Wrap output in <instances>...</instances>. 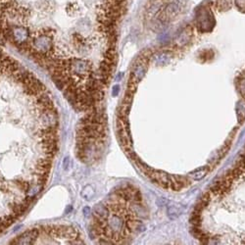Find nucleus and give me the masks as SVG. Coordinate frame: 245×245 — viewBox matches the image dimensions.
<instances>
[{"label":"nucleus","instance_id":"nucleus-1","mask_svg":"<svg viewBox=\"0 0 245 245\" xmlns=\"http://www.w3.org/2000/svg\"><path fill=\"white\" fill-rule=\"evenodd\" d=\"M58 121L44 85L0 50V233L44 188L57 151Z\"/></svg>","mask_w":245,"mask_h":245},{"label":"nucleus","instance_id":"nucleus-2","mask_svg":"<svg viewBox=\"0 0 245 245\" xmlns=\"http://www.w3.org/2000/svg\"><path fill=\"white\" fill-rule=\"evenodd\" d=\"M23 241H21L20 243H34V240L38 239V241H35V243H39L41 239L44 238H54L55 243L57 241L55 240V238H60L63 243H82L80 239V234L79 232H76L74 229H72L70 227L64 228L61 227L59 229L56 228H52V229H42V231H32L30 232H26L24 235L22 236Z\"/></svg>","mask_w":245,"mask_h":245},{"label":"nucleus","instance_id":"nucleus-3","mask_svg":"<svg viewBox=\"0 0 245 245\" xmlns=\"http://www.w3.org/2000/svg\"><path fill=\"white\" fill-rule=\"evenodd\" d=\"M210 169L208 166H205V167H201V168L199 169H197L193 172H191V173L189 174L190 176V178L191 179H193L194 180H201L202 179H204L205 178V176L209 173L210 172Z\"/></svg>","mask_w":245,"mask_h":245},{"label":"nucleus","instance_id":"nucleus-4","mask_svg":"<svg viewBox=\"0 0 245 245\" xmlns=\"http://www.w3.org/2000/svg\"><path fill=\"white\" fill-rule=\"evenodd\" d=\"M66 12L69 16L75 17L81 14V8L77 3H69L66 7Z\"/></svg>","mask_w":245,"mask_h":245},{"label":"nucleus","instance_id":"nucleus-5","mask_svg":"<svg viewBox=\"0 0 245 245\" xmlns=\"http://www.w3.org/2000/svg\"><path fill=\"white\" fill-rule=\"evenodd\" d=\"M232 0H216L215 5L219 11H226L231 6Z\"/></svg>","mask_w":245,"mask_h":245},{"label":"nucleus","instance_id":"nucleus-6","mask_svg":"<svg viewBox=\"0 0 245 245\" xmlns=\"http://www.w3.org/2000/svg\"><path fill=\"white\" fill-rule=\"evenodd\" d=\"M169 209L173 210V212H172V211H168V213H169V217H170L171 219H176V218H178V217L180 215V213H181V209H180V207L170 206V207H169Z\"/></svg>","mask_w":245,"mask_h":245},{"label":"nucleus","instance_id":"nucleus-7","mask_svg":"<svg viewBox=\"0 0 245 245\" xmlns=\"http://www.w3.org/2000/svg\"><path fill=\"white\" fill-rule=\"evenodd\" d=\"M235 2L238 9L245 13V0H235Z\"/></svg>","mask_w":245,"mask_h":245}]
</instances>
